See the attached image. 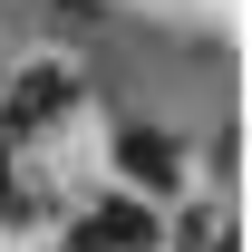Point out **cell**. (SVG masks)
Wrapping results in <instances>:
<instances>
[{
    "label": "cell",
    "mask_w": 252,
    "mask_h": 252,
    "mask_svg": "<svg viewBox=\"0 0 252 252\" xmlns=\"http://www.w3.org/2000/svg\"><path fill=\"white\" fill-rule=\"evenodd\" d=\"M117 165H126V185H146V194L185 185V146H175L165 126H117Z\"/></svg>",
    "instance_id": "cell-1"
},
{
    "label": "cell",
    "mask_w": 252,
    "mask_h": 252,
    "mask_svg": "<svg viewBox=\"0 0 252 252\" xmlns=\"http://www.w3.org/2000/svg\"><path fill=\"white\" fill-rule=\"evenodd\" d=\"M68 97H78V78H68V68H30V78H10V88H0V126H10V136H39Z\"/></svg>",
    "instance_id": "cell-2"
},
{
    "label": "cell",
    "mask_w": 252,
    "mask_h": 252,
    "mask_svg": "<svg viewBox=\"0 0 252 252\" xmlns=\"http://www.w3.org/2000/svg\"><path fill=\"white\" fill-rule=\"evenodd\" d=\"M88 233H97L107 252H156V243H165V214H146L136 194H117V204H97V214H88Z\"/></svg>",
    "instance_id": "cell-3"
},
{
    "label": "cell",
    "mask_w": 252,
    "mask_h": 252,
    "mask_svg": "<svg viewBox=\"0 0 252 252\" xmlns=\"http://www.w3.org/2000/svg\"><path fill=\"white\" fill-rule=\"evenodd\" d=\"M175 243H185V252H233V223H223V214H194V223H175Z\"/></svg>",
    "instance_id": "cell-4"
},
{
    "label": "cell",
    "mask_w": 252,
    "mask_h": 252,
    "mask_svg": "<svg viewBox=\"0 0 252 252\" xmlns=\"http://www.w3.org/2000/svg\"><path fill=\"white\" fill-rule=\"evenodd\" d=\"M68 252H107V243H97V233H88V223H78V243H68Z\"/></svg>",
    "instance_id": "cell-5"
}]
</instances>
